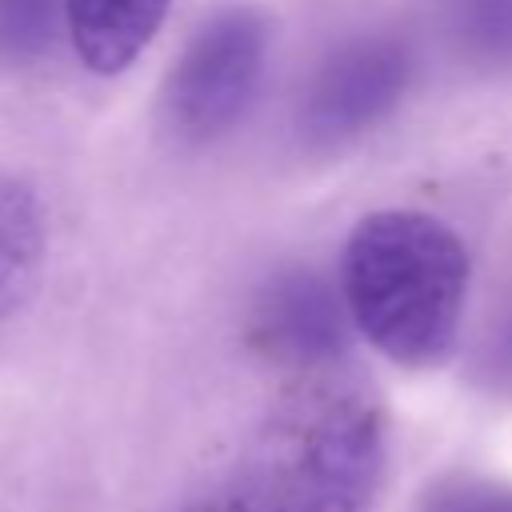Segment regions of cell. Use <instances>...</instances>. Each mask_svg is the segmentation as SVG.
I'll use <instances>...</instances> for the list:
<instances>
[{"instance_id": "6da1fadb", "label": "cell", "mask_w": 512, "mask_h": 512, "mask_svg": "<svg viewBox=\"0 0 512 512\" xmlns=\"http://www.w3.org/2000/svg\"><path fill=\"white\" fill-rule=\"evenodd\" d=\"M384 476L380 404L348 380H304L248 440L220 512H364Z\"/></svg>"}, {"instance_id": "7a4b0ae2", "label": "cell", "mask_w": 512, "mask_h": 512, "mask_svg": "<svg viewBox=\"0 0 512 512\" xmlns=\"http://www.w3.org/2000/svg\"><path fill=\"white\" fill-rule=\"evenodd\" d=\"M464 292L468 248L428 212H372L344 244L340 296L348 320L404 368H432L452 352Z\"/></svg>"}, {"instance_id": "3957f363", "label": "cell", "mask_w": 512, "mask_h": 512, "mask_svg": "<svg viewBox=\"0 0 512 512\" xmlns=\"http://www.w3.org/2000/svg\"><path fill=\"white\" fill-rule=\"evenodd\" d=\"M268 56V24L248 4L212 12L184 44L164 84V120L180 140L228 132L252 104Z\"/></svg>"}, {"instance_id": "277c9868", "label": "cell", "mask_w": 512, "mask_h": 512, "mask_svg": "<svg viewBox=\"0 0 512 512\" xmlns=\"http://www.w3.org/2000/svg\"><path fill=\"white\" fill-rule=\"evenodd\" d=\"M412 80V52L396 36H364L344 48H336L320 72L312 76L304 104H300V128L308 140L336 144L364 128H372L380 116H388L404 88Z\"/></svg>"}, {"instance_id": "5b68a950", "label": "cell", "mask_w": 512, "mask_h": 512, "mask_svg": "<svg viewBox=\"0 0 512 512\" xmlns=\"http://www.w3.org/2000/svg\"><path fill=\"white\" fill-rule=\"evenodd\" d=\"M348 308L336 300L332 284L312 268H288L272 276L252 308V340L272 360L316 368L344 348Z\"/></svg>"}, {"instance_id": "8992f818", "label": "cell", "mask_w": 512, "mask_h": 512, "mask_svg": "<svg viewBox=\"0 0 512 512\" xmlns=\"http://www.w3.org/2000/svg\"><path fill=\"white\" fill-rule=\"evenodd\" d=\"M168 0H64V24L80 64L96 76L124 72L164 24Z\"/></svg>"}, {"instance_id": "52a82bcc", "label": "cell", "mask_w": 512, "mask_h": 512, "mask_svg": "<svg viewBox=\"0 0 512 512\" xmlns=\"http://www.w3.org/2000/svg\"><path fill=\"white\" fill-rule=\"evenodd\" d=\"M40 256H44L40 200L24 180L0 176V320L28 300L40 272Z\"/></svg>"}, {"instance_id": "ba28073f", "label": "cell", "mask_w": 512, "mask_h": 512, "mask_svg": "<svg viewBox=\"0 0 512 512\" xmlns=\"http://www.w3.org/2000/svg\"><path fill=\"white\" fill-rule=\"evenodd\" d=\"M444 28L476 64L512 60V0H444Z\"/></svg>"}, {"instance_id": "9c48e42d", "label": "cell", "mask_w": 512, "mask_h": 512, "mask_svg": "<svg viewBox=\"0 0 512 512\" xmlns=\"http://www.w3.org/2000/svg\"><path fill=\"white\" fill-rule=\"evenodd\" d=\"M56 12L64 0H0V60H36L56 36Z\"/></svg>"}, {"instance_id": "30bf717a", "label": "cell", "mask_w": 512, "mask_h": 512, "mask_svg": "<svg viewBox=\"0 0 512 512\" xmlns=\"http://www.w3.org/2000/svg\"><path fill=\"white\" fill-rule=\"evenodd\" d=\"M420 512H512V488L496 480H476V476H456L436 484Z\"/></svg>"}, {"instance_id": "8fae6325", "label": "cell", "mask_w": 512, "mask_h": 512, "mask_svg": "<svg viewBox=\"0 0 512 512\" xmlns=\"http://www.w3.org/2000/svg\"><path fill=\"white\" fill-rule=\"evenodd\" d=\"M480 376L492 388L512 392V308L492 324V332L480 348Z\"/></svg>"}, {"instance_id": "7c38bea8", "label": "cell", "mask_w": 512, "mask_h": 512, "mask_svg": "<svg viewBox=\"0 0 512 512\" xmlns=\"http://www.w3.org/2000/svg\"><path fill=\"white\" fill-rule=\"evenodd\" d=\"M204 512H220V508H204Z\"/></svg>"}]
</instances>
